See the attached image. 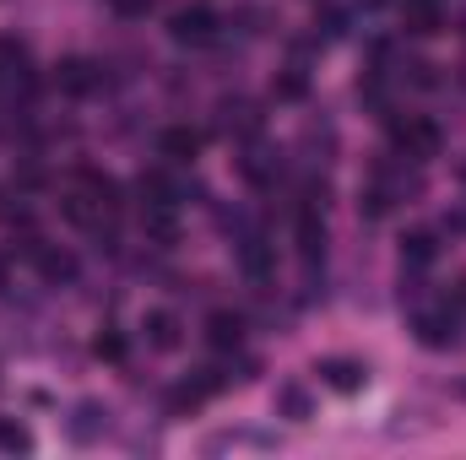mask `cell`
Masks as SVG:
<instances>
[{"instance_id":"obj_1","label":"cell","mask_w":466,"mask_h":460,"mask_svg":"<svg viewBox=\"0 0 466 460\" xmlns=\"http://www.w3.org/2000/svg\"><path fill=\"white\" fill-rule=\"evenodd\" d=\"M390 146H396V157L429 163V157H440L445 130H440L429 115H396V119H390Z\"/></svg>"},{"instance_id":"obj_2","label":"cell","mask_w":466,"mask_h":460,"mask_svg":"<svg viewBox=\"0 0 466 460\" xmlns=\"http://www.w3.org/2000/svg\"><path fill=\"white\" fill-rule=\"evenodd\" d=\"M218 27H223V16L212 11V5H179V11H168V38L174 44H190V49H207V44H218Z\"/></svg>"},{"instance_id":"obj_3","label":"cell","mask_w":466,"mask_h":460,"mask_svg":"<svg viewBox=\"0 0 466 460\" xmlns=\"http://www.w3.org/2000/svg\"><path fill=\"white\" fill-rule=\"evenodd\" d=\"M456 331H461V315H456L451 304H440V309H418V315H412V336H418V346H429V352L456 346Z\"/></svg>"},{"instance_id":"obj_4","label":"cell","mask_w":466,"mask_h":460,"mask_svg":"<svg viewBox=\"0 0 466 460\" xmlns=\"http://www.w3.org/2000/svg\"><path fill=\"white\" fill-rule=\"evenodd\" d=\"M22 249H27V260L38 265L44 287H71V282H76V255H71V249L38 244V238H22Z\"/></svg>"},{"instance_id":"obj_5","label":"cell","mask_w":466,"mask_h":460,"mask_svg":"<svg viewBox=\"0 0 466 460\" xmlns=\"http://www.w3.org/2000/svg\"><path fill=\"white\" fill-rule=\"evenodd\" d=\"M104 434H109V406H104V401H76L71 417H66V439H71L76 450H93Z\"/></svg>"},{"instance_id":"obj_6","label":"cell","mask_w":466,"mask_h":460,"mask_svg":"<svg viewBox=\"0 0 466 460\" xmlns=\"http://www.w3.org/2000/svg\"><path fill=\"white\" fill-rule=\"evenodd\" d=\"M293 238H299V260H304V271L315 276V265L326 260V217H320V206H299Z\"/></svg>"},{"instance_id":"obj_7","label":"cell","mask_w":466,"mask_h":460,"mask_svg":"<svg viewBox=\"0 0 466 460\" xmlns=\"http://www.w3.org/2000/svg\"><path fill=\"white\" fill-rule=\"evenodd\" d=\"M320 385L326 390H337V395H358L363 385H369V368L358 363V357H320Z\"/></svg>"},{"instance_id":"obj_8","label":"cell","mask_w":466,"mask_h":460,"mask_svg":"<svg viewBox=\"0 0 466 460\" xmlns=\"http://www.w3.org/2000/svg\"><path fill=\"white\" fill-rule=\"evenodd\" d=\"M55 87L71 93V98H87V93L104 87V65H93V60H60L55 65Z\"/></svg>"},{"instance_id":"obj_9","label":"cell","mask_w":466,"mask_h":460,"mask_svg":"<svg viewBox=\"0 0 466 460\" xmlns=\"http://www.w3.org/2000/svg\"><path fill=\"white\" fill-rule=\"evenodd\" d=\"M207 346H212V352H238V346H244V315L212 309V315H207Z\"/></svg>"},{"instance_id":"obj_10","label":"cell","mask_w":466,"mask_h":460,"mask_svg":"<svg viewBox=\"0 0 466 460\" xmlns=\"http://www.w3.org/2000/svg\"><path fill=\"white\" fill-rule=\"evenodd\" d=\"M201 146H207V135H201L196 125H168V130L157 135V152H163L168 163H190Z\"/></svg>"},{"instance_id":"obj_11","label":"cell","mask_w":466,"mask_h":460,"mask_svg":"<svg viewBox=\"0 0 466 460\" xmlns=\"http://www.w3.org/2000/svg\"><path fill=\"white\" fill-rule=\"evenodd\" d=\"M136 190H141L147 206H179V185H174L168 168H141L136 174Z\"/></svg>"},{"instance_id":"obj_12","label":"cell","mask_w":466,"mask_h":460,"mask_svg":"<svg viewBox=\"0 0 466 460\" xmlns=\"http://www.w3.org/2000/svg\"><path fill=\"white\" fill-rule=\"evenodd\" d=\"M141 331H147V342L157 346V352H174V346L185 342V325H179L174 309H152V315L141 320Z\"/></svg>"},{"instance_id":"obj_13","label":"cell","mask_w":466,"mask_h":460,"mask_svg":"<svg viewBox=\"0 0 466 460\" xmlns=\"http://www.w3.org/2000/svg\"><path fill=\"white\" fill-rule=\"evenodd\" d=\"M401 27H407V33H418V38L440 33V27H445L440 0H401Z\"/></svg>"},{"instance_id":"obj_14","label":"cell","mask_w":466,"mask_h":460,"mask_svg":"<svg viewBox=\"0 0 466 460\" xmlns=\"http://www.w3.org/2000/svg\"><path fill=\"white\" fill-rule=\"evenodd\" d=\"M440 260V233H407L401 238V271H429Z\"/></svg>"},{"instance_id":"obj_15","label":"cell","mask_w":466,"mask_h":460,"mask_svg":"<svg viewBox=\"0 0 466 460\" xmlns=\"http://www.w3.org/2000/svg\"><path fill=\"white\" fill-rule=\"evenodd\" d=\"M277 417H288V423H309L315 417V401H309V390L304 385H277Z\"/></svg>"},{"instance_id":"obj_16","label":"cell","mask_w":466,"mask_h":460,"mask_svg":"<svg viewBox=\"0 0 466 460\" xmlns=\"http://www.w3.org/2000/svg\"><path fill=\"white\" fill-rule=\"evenodd\" d=\"M141 233H147L152 244H163V249H168V244L179 238V223H174V206H147V212H141Z\"/></svg>"},{"instance_id":"obj_17","label":"cell","mask_w":466,"mask_h":460,"mask_svg":"<svg viewBox=\"0 0 466 460\" xmlns=\"http://www.w3.org/2000/svg\"><path fill=\"white\" fill-rule=\"evenodd\" d=\"M233 445H244V450H277V434H212L207 439V455H223V450H233Z\"/></svg>"},{"instance_id":"obj_18","label":"cell","mask_w":466,"mask_h":460,"mask_svg":"<svg viewBox=\"0 0 466 460\" xmlns=\"http://www.w3.org/2000/svg\"><path fill=\"white\" fill-rule=\"evenodd\" d=\"M238 174H244L249 185H271V179H277V157L255 146V152H244V157H238Z\"/></svg>"},{"instance_id":"obj_19","label":"cell","mask_w":466,"mask_h":460,"mask_svg":"<svg viewBox=\"0 0 466 460\" xmlns=\"http://www.w3.org/2000/svg\"><path fill=\"white\" fill-rule=\"evenodd\" d=\"M238 260H244V276H255V282H266V276H271V249H266L260 238H244Z\"/></svg>"},{"instance_id":"obj_20","label":"cell","mask_w":466,"mask_h":460,"mask_svg":"<svg viewBox=\"0 0 466 460\" xmlns=\"http://www.w3.org/2000/svg\"><path fill=\"white\" fill-rule=\"evenodd\" d=\"M0 450H5V455H33V434H27V423L0 417Z\"/></svg>"},{"instance_id":"obj_21","label":"cell","mask_w":466,"mask_h":460,"mask_svg":"<svg viewBox=\"0 0 466 460\" xmlns=\"http://www.w3.org/2000/svg\"><path fill=\"white\" fill-rule=\"evenodd\" d=\"M271 93H277V104H304V98H309V76H304V71H282V76L271 82Z\"/></svg>"},{"instance_id":"obj_22","label":"cell","mask_w":466,"mask_h":460,"mask_svg":"<svg viewBox=\"0 0 466 460\" xmlns=\"http://www.w3.org/2000/svg\"><path fill=\"white\" fill-rule=\"evenodd\" d=\"M218 125H223V130H238V135H255V130H260V115H255V109H249V104H223V119H218Z\"/></svg>"},{"instance_id":"obj_23","label":"cell","mask_w":466,"mask_h":460,"mask_svg":"<svg viewBox=\"0 0 466 460\" xmlns=\"http://www.w3.org/2000/svg\"><path fill=\"white\" fill-rule=\"evenodd\" d=\"M93 352H98L104 363H125V336H119V331H98Z\"/></svg>"},{"instance_id":"obj_24","label":"cell","mask_w":466,"mask_h":460,"mask_svg":"<svg viewBox=\"0 0 466 460\" xmlns=\"http://www.w3.org/2000/svg\"><path fill=\"white\" fill-rule=\"evenodd\" d=\"M16 185H22V190H38V185H44V168H38V163H22V168H16Z\"/></svg>"},{"instance_id":"obj_25","label":"cell","mask_w":466,"mask_h":460,"mask_svg":"<svg viewBox=\"0 0 466 460\" xmlns=\"http://www.w3.org/2000/svg\"><path fill=\"white\" fill-rule=\"evenodd\" d=\"M445 233H456V238H466V201H461V206H451V212H445Z\"/></svg>"},{"instance_id":"obj_26","label":"cell","mask_w":466,"mask_h":460,"mask_svg":"<svg viewBox=\"0 0 466 460\" xmlns=\"http://www.w3.org/2000/svg\"><path fill=\"white\" fill-rule=\"evenodd\" d=\"M115 11H119V16H147V11H152V0H115Z\"/></svg>"},{"instance_id":"obj_27","label":"cell","mask_w":466,"mask_h":460,"mask_svg":"<svg viewBox=\"0 0 466 460\" xmlns=\"http://www.w3.org/2000/svg\"><path fill=\"white\" fill-rule=\"evenodd\" d=\"M0 287H5V265H0Z\"/></svg>"},{"instance_id":"obj_28","label":"cell","mask_w":466,"mask_h":460,"mask_svg":"<svg viewBox=\"0 0 466 460\" xmlns=\"http://www.w3.org/2000/svg\"><path fill=\"white\" fill-rule=\"evenodd\" d=\"M461 395H466V385H461Z\"/></svg>"}]
</instances>
